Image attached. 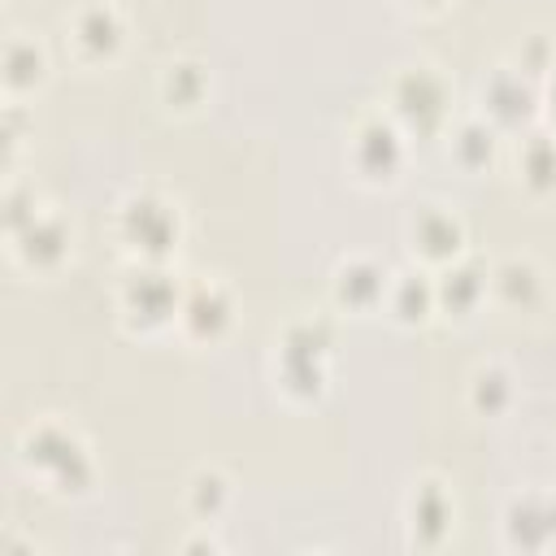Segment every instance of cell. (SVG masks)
<instances>
[{"label": "cell", "instance_id": "cell-1", "mask_svg": "<svg viewBox=\"0 0 556 556\" xmlns=\"http://www.w3.org/2000/svg\"><path fill=\"white\" fill-rule=\"evenodd\" d=\"M17 465L48 495H83L96 482L91 447L83 443V434L74 426H65L56 417L22 430V439H17Z\"/></svg>", "mask_w": 556, "mask_h": 556}, {"label": "cell", "instance_id": "cell-4", "mask_svg": "<svg viewBox=\"0 0 556 556\" xmlns=\"http://www.w3.org/2000/svg\"><path fill=\"white\" fill-rule=\"evenodd\" d=\"M178 304H182V282H174V274L165 265H135L117 291V317L139 330V334H152V330H165L178 321Z\"/></svg>", "mask_w": 556, "mask_h": 556}, {"label": "cell", "instance_id": "cell-17", "mask_svg": "<svg viewBox=\"0 0 556 556\" xmlns=\"http://www.w3.org/2000/svg\"><path fill=\"white\" fill-rule=\"evenodd\" d=\"M43 74H48V56H43L39 39H30L26 30L9 35V43H4V91L22 96V91L39 87Z\"/></svg>", "mask_w": 556, "mask_h": 556}, {"label": "cell", "instance_id": "cell-13", "mask_svg": "<svg viewBox=\"0 0 556 556\" xmlns=\"http://www.w3.org/2000/svg\"><path fill=\"white\" fill-rule=\"evenodd\" d=\"M387 269L369 256H343L330 274V291H334V304L348 308V313H369L382 304L387 295Z\"/></svg>", "mask_w": 556, "mask_h": 556}, {"label": "cell", "instance_id": "cell-2", "mask_svg": "<svg viewBox=\"0 0 556 556\" xmlns=\"http://www.w3.org/2000/svg\"><path fill=\"white\" fill-rule=\"evenodd\" d=\"M113 230H117V243L135 261L161 265L182 239V217H178V204H169L161 191H130L117 204Z\"/></svg>", "mask_w": 556, "mask_h": 556}, {"label": "cell", "instance_id": "cell-19", "mask_svg": "<svg viewBox=\"0 0 556 556\" xmlns=\"http://www.w3.org/2000/svg\"><path fill=\"white\" fill-rule=\"evenodd\" d=\"M230 478L217 469V465H204V469H195L191 473V482H187V513L195 517V526H213L222 513H226V504H230Z\"/></svg>", "mask_w": 556, "mask_h": 556}, {"label": "cell", "instance_id": "cell-7", "mask_svg": "<svg viewBox=\"0 0 556 556\" xmlns=\"http://www.w3.org/2000/svg\"><path fill=\"white\" fill-rule=\"evenodd\" d=\"M456 530V500L443 478L421 473L404 495V534L413 547H439Z\"/></svg>", "mask_w": 556, "mask_h": 556}, {"label": "cell", "instance_id": "cell-5", "mask_svg": "<svg viewBox=\"0 0 556 556\" xmlns=\"http://www.w3.org/2000/svg\"><path fill=\"white\" fill-rule=\"evenodd\" d=\"M348 165L361 182H395L404 165V130L391 122V113H361L348 130Z\"/></svg>", "mask_w": 556, "mask_h": 556}, {"label": "cell", "instance_id": "cell-12", "mask_svg": "<svg viewBox=\"0 0 556 556\" xmlns=\"http://www.w3.org/2000/svg\"><path fill=\"white\" fill-rule=\"evenodd\" d=\"M478 104H482V117L495 130H508V126L530 122V113L539 104V91H534V78H526L517 65H500V70H491L482 78Z\"/></svg>", "mask_w": 556, "mask_h": 556}, {"label": "cell", "instance_id": "cell-21", "mask_svg": "<svg viewBox=\"0 0 556 556\" xmlns=\"http://www.w3.org/2000/svg\"><path fill=\"white\" fill-rule=\"evenodd\" d=\"M513 404V378L504 365H478L469 374V408L478 417H500Z\"/></svg>", "mask_w": 556, "mask_h": 556}, {"label": "cell", "instance_id": "cell-6", "mask_svg": "<svg viewBox=\"0 0 556 556\" xmlns=\"http://www.w3.org/2000/svg\"><path fill=\"white\" fill-rule=\"evenodd\" d=\"M126 43V17L113 0H87L65 17V48L78 65H109Z\"/></svg>", "mask_w": 556, "mask_h": 556}, {"label": "cell", "instance_id": "cell-8", "mask_svg": "<svg viewBox=\"0 0 556 556\" xmlns=\"http://www.w3.org/2000/svg\"><path fill=\"white\" fill-rule=\"evenodd\" d=\"M404 239L417 265H452L465 252V222L447 204H417V213L404 222Z\"/></svg>", "mask_w": 556, "mask_h": 556}, {"label": "cell", "instance_id": "cell-10", "mask_svg": "<svg viewBox=\"0 0 556 556\" xmlns=\"http://www.w3.org/2000/svg\"><path fill=\"white\" fill-rule=\"evenodd\" d=\"M235 321V295L226 282L217 278H200L191 287H182V304H178V330L191 339V343H213L230 330Z\"/></svg>", "mask_w": 556, "mask_h": 556}, {"label": "cell", "instance_id": "cell-16", "mask_svg": "<svg viewBox=\"0 0 556 556\" xmlns=\"http://www.w3.org/2000/svg\"><path fill=\"white\" fill-rule=\"evenodd\" d=\"M486 287L500 304L508 308H534L539 295H543V274L530 256H504L491 274H486Z\"/></svg>", "mask_w": 556, "mask_h": 556}, {"label": "cell", "instance_id": "cell-20", "mask_svg": "<svg viewBox=\"0 0 556 556\" xmlns=\"http://www.w3.org/2000/svg\"><path fill=\"white\" fill-rule=\"evenodd\" d=\"M517 178L534 195L556 191V139L552 135H526L521 139V148H517Z\"/></svg>", "mask_w": 556, "mask_h": 556}, {"label": "cell", "instance_id": "cell-9", "mask_svg": "<svg viewBox=\"0 0 556 556\" xmlns=\"http://www.w3.org/2000/svg\"><path fill=\"white\" fill-rule=\"evenodd\" d=\"M500 530H504V543L517 552L556 547V491H539V486L517 491L504 504Z\"/></svg>", "mask_w": 556, "mask_h": 556}, {"label": "cell", "instance_id": "cell-23", "mask_svg": "<svg viewBox=\"0 0 556 556\" xmlns=\"http://www.w3.org/2000/svg\"><path fill=\"white\" fill-rule=\"evenodd\" d=\"M543 78H547V87H543V100H547V113L556 117V65H552Z\"/></svg>", "mask_w": 556, "mask_h": 556}, {"label": "cell", "instance_id": "cell-24", "mask_svg": "<svg viewBox=\"0 0 556 556\" xmlns=\"http://www.w3.org/2000/svg\"><path fill=\"white\" fill-rule=\"evenodd\" d=\"M408 4H413V9H426V13H434V9H443L447 0H408Z\"/></svg>", "mask_w": 556, "mask_h": 556}, {"label": "cell", "instance_id": "cell-15", "mask_svg": "<svg viewBox=\"0 0 556 556\" xmlns=\"http://www.w3.org/2000/svg\"><path fill=\"white\" fill-rule=\"evenodd\" d=\"M382 308L400 321V326H421L439 304H434V282L421 269H400L387 278V295Z\"/></svg>", "mask_w": 556, "mask_h": 556}, {"label": "cell", "instance_id": "cell-3", "mask_svg": "<svg viewBox=\"0 0 556 556\" xmlns=\"http://www.w3.org/2000/svg\"><path fill=\"white\" fill-rule=\"evenodd\" d=\"M387 113L408 135H434L452 117V91L447 78L434 65H404L387 87Z\"/></svg>", "mask_w": 556, "mask_h": 556}, {"label": "cell", "instance_id": "cell-22", "mask_svg": "<svg viewBox=\"0 0 556 556\" xmlns=\"http://www.w3.org/2000/svg\"><path fill=\"white\" fill-rule=\"evenodd\" d=\"M200 91H204V70L195 65V61H169L165 65V74H161V96H165V104L174 109H191L195 100H200Z\"/></svg>", "mask_w": 556, "mask_h": 556}, {"label": "cell", "instance_id": "cell-14", "mask_svg": "<svg viewBox=\"0 0 556 556\" xmlns=\"http://www.w3.org/2000/svg\"><path fill=\"white\" fill-rule=\"evenodd\" d=\"M486 291H491L486 287V269H478L473 261H452L434 278V304L447 317H469L486 300Z\"/></svg>", "mask_w": 556, "mask_h": 556}, {"label": "cell", "instance_id": "cell-18", "mask_svg": "<svg viewBox=\"0 0 556 556\" xmlns=\"http://www.w3.org/2000/svg\"><path fill=\"white\" fill-rule=\"evenodd\" d=\"M447 156L460 169H486L495 156V126L486 117H465L447 130Z\"/></svg>", "mask_w": 556, "mask_h": 556}, {"label": "cell", "instance_id": "cell-11", "mask_svg": "<svg viewBox=\"0 0 556 556\" xmlns=\"http://www.w3.org/2000/svg\"><path fill=\"white\" fill-rule=\"evenodd\" d=\"M70 243H74V235H70L65 217H61L56 208H43V204L35 208L30 222H22L17 230H9L13 256H17L26 269H35V274H52V269L70 256Z\"/></svg>", "mask_w": 556, "mask_h": 556}]
</instances>
